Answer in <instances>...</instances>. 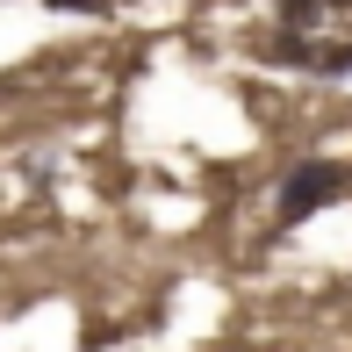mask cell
Instances as JSON below:
<instances>
[{"label":"cell","instance_id":"cell-1","mask_svg":"<svg viewBox=\"0 0 352 352\" xmlns=\"http://www.w3.org/2000/svg\"><path fill=\"white\" fill-rule=\"evenodd\" d=\"M274 51L295 72H316V79L352 72V0H280Z\"/></svg>","mask_w":352,"mask_h":352},{"label":"cell","instance_id":"cell-2","mask_svg":"<svg viewBox=\"0 0 352 352\" xmlns=\"http://www.w3.org/2000/svg\"><path fill=\"white\" fill-rule=\"evenodd\" d=\"M331 201H352V173L338 158H302L280 180V195H274V230H295V223H309L316 209H331Z\"/></svg>","mask_w":352,"mask_h":352},{"label":"cell","instance_id":"cell-3","mask_svg":"<svg viewBox=\"0 0 352 352\" xmlns=\"http://www.w3.org/2000/svg\"><path fill=\"white\" fill-rule=\"evenodd\" d=\"M43 8H65V14H108V0H43Z\"/></svg>","mask_w":352,"mask_h":352}]
</instances>
